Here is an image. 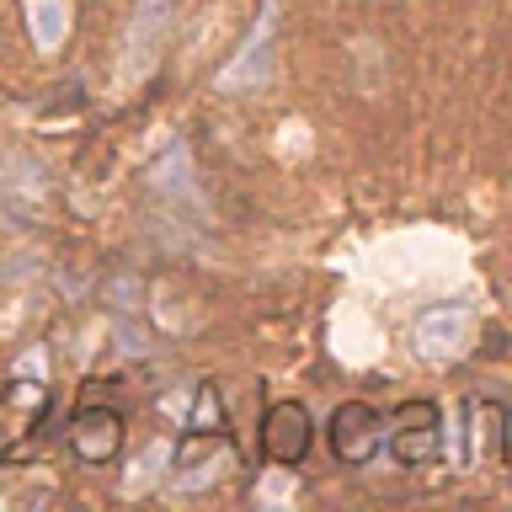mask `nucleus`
<instances>
[{
	"instance_id": "obj_8",
	"label": "nucleus",
	"mask_w": 512,
	"mask_h": 512,
	"mask_svg": "<svg viewBox=\"0 0 512 512\" xmlns=\"http://www.w3.org/2000/svg\"><path fill=\"white\" fill-rule=\"evenodd\" d=\"M70 448L80 464H112L123 448V416L112 406H86L70 422Z\"/></svg>"
},
{
	"instance_id": "obj_7",
	"label": "nucleus",
	"mask_w": 512,
	"mask_h": 512,
	"mask_svg": "<svg viewBox=\"0 0 512 512\" xmlns=\"http://www.w3.org/2000/svg\"><path fill=\"white\" fill-rule=\"evenodd\" d=\"M272 32H278V0H267L262 6V22L251 27V38H246V48L224 64L219 70V86L224 91H262L267 80H272Z\"/></svg>"
},
{
	"instance_id": "obj_4",
	"label": "nucleus",
	"mask_w": 512,
	"mask_h": 512,
	"mask_svg": "<svg viewBox=\"0 0 512 512\" xmlns=\"http://www.w3.org/2000/svg\"><path fill=\"white\" fill-rule=\"evenodd\" d=\"M470 336H475V304L464 299H448V304H432V310L416 320V352L427 363H454L470 352Z\"/></svg>"
},
{
	"instance_id": "obj_3",
	"label": "nucleus",
	"mask_w": 512,
	"mask_h": 512,
	"mask_svg": "<svg viewBox=\"0 0 512 512\" xmlns=\"http://www.w3.org/2000/svg\"><path fill=\"white\" fill-rule=\"evenodd\" d=\"M390 454L406 470H422V464H438L443 454V427H438V406L432 400H400L390 416Z\"/></svg>"
},
{
	"instance_id": "obj_9",
	"label": "nucleus",
	"mask_w": 512,
	"mask_h": 512,
	"mask_svg": "<svg viewBox=\"0 0 512 512\" xmlns=\"http://www.w3.org/2000/svg\"><path fill=\"white\" fill-rule=\"evenodd\" d=\"M22 16L38 54H59L64 38H70V0H22Z\"/></svg>"
},
{
	"instance_id": "obj_1",
	"label": "nucleus",
	"mask_w": 512,
	"mask_h": 512,
	"mask_svg": "<svg viewBox=\"0 0 512 512\" xmlns=\"http://www.w3.org/2000/svg\"><path fill=\"white\" fill-rule=\"evenodd\" d=\"M235 470V443L219 427H182L171 454V491H214L224 475Z\"/></svg>"
},
{
	"instance_id": "obj_10",
	"label": "nucleus",
	"mask_w": 512,
	"mask_h": 512,
	"mask_svg": "<svg viewBox=\"0 0 512 512\" xmlns=\"http://www.w3.org/2000/svg\"><path fill=\"white\" fill-rule=\"evenodd\" d=\"M187 427H224V416H219V395H214V390H198V406H192Z\"/></svg>"
},
{
	"instance_id": "obj_11",
	"label": "nucleus",
	"mask_w": 512,
	"mask_h": 512,
	"mask_svg": "<svg viewBox=\"0 0 512 512\" xmlns=\"http://www.w3.org/2000/svg\"><path fill=\"white\" fill-rule=\"evenodd\" d=\"M502 459L512 464V406L502 411Z\"/></svg>"
},
{
	"instance_id": "obj_5",
	"label": "nucleus",
	"mask_w": 512,
	"mask_h": 512,
	"mask_svg": "<svg viewBox=\"0 0 512 512\" xmlns=\"http://www.w3.org/2000/svg\"><path fill=\"white\" fill-rule=\"evenodd\" d=\"M384 448V416L368 400H342L331 411V454L342 464H368Z\"/></svg>"
},
{
	"instance_id": "obj_2",
	"label": "nucleus",
	"mask_w": 512,
	"mask_h": 512,
	"mask_svg": "<svg viewBox=\"0 0 512 512\" xmlns=\"http://www.w3.org/2000/svg\"><path fill=\"white\" fill-rule=\"evenodd\" d=\"M171 16H176V0H139V6H134L128 32H123V59H118V80H123V86H139V80L160 64L166 38H171Z\"/></svg>"
},
{
	"instance_id": "obj_6",
	"label": "nucleus",
	"mask_w": 512,
	"mask_h": 512,
	"mask_svg": "<svg viewBox=\"0 0 512 512\" xmlns=\"http://www.w3.org/2000/svg\"><path fill=\"white\" fill-rule=\"evenodd\" d=\"M315 443V427H310V411L299 400H272L267 416H262V454L272 464H304Z\"/></svg>"
}]
</instances>
